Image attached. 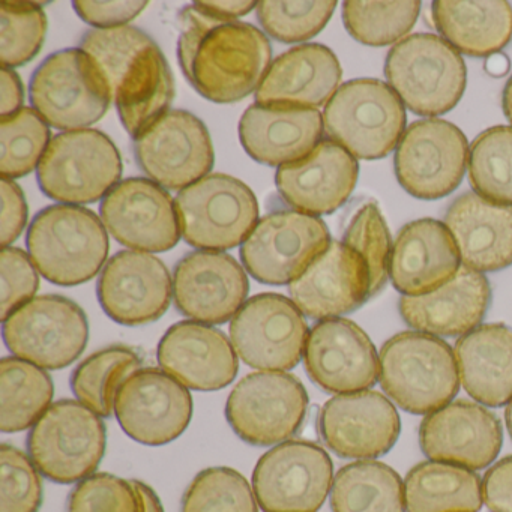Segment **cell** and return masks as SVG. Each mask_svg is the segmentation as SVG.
I'll return each instance as SVG.
<instances>
[{"label": "cell", "mask_w": 512, "mask_h": 512, "mask_svg": "<svg viewBox=\"0 0 512 512\" xmlns=\"http://www.w3.org/2000/svg\"><path fill=\"white\" fill-rule=\"evenodd\" d=\"M158 362L167 374L196 391L226 388L238 374L229 338L205 323L179 322L161 338Z\"/></svg>", "instance_id": "obj_27"}, {"label": "cell", "mask_w": 512, "mask_h": 512, "mask_svg": "<svg viewBox=\"0 0 512 512\" xmlns=\"http://www.w3.org/2000/svg\"><path fill=\"white\" fill-rule=\"evenodd\" d=\"M344 244L364 260L370 275L371 296L383 289L389 277L391 236L388 227L374 203L359 209L347 227Z\"/></svg>", "instance_id": "obj_45"}, {"label": "cell", "mask_w": 512, "mask_h": 512, "mask_svg": "<svg viewBox=\"0 0 512 512\" xmlns=\"http://www.w3.org/2000/svg\"><path fill=\"white\" fill-rule=\"evenodd\" d=\"M31 101L50 127L77 131L106 115L112 95L94 61L82 49H67L35 71Z\"/></svg>", "instance_id": "obj_10"}, {"label": "cell", "mask_w": 512, "mask_h": 512, "mask_svg": "<svg viewBox=\"0 0 512 512\" xmlns=\"http://www.w3.org/2000/svg\"><path fill=\"white\" fill-rule=\"evenodd\" d=\"M182 238L202 251L238 247L253 232L259 203L233 176L215 173L182 190L175 200Z\"/></svg>", "instance_id": "obj_9"}, {"label": "cell", "mask_w": 512, "mask_h": 512, "mask_svg": "<svg viewBox=\"0 0 512 512\" xmlns=\"http://www.w3.org/2000/svg\"><path fill=\"white\" fill-rule=\"evenodd\" d=\"M25 101V89L16 71L8 67L0 70V116L2 119L19 113Z\"/></svg>", "instance_id": "obj_52"}, {"label": "cell", "mask_w": 512, "mask_h": 512, "mask_svg": "<svg viewBox=\"0 0 512 512\" xmlns=\"http://www.w3.org/2000/svg\"><path fill=\"white\" fill-rule=\"evenodd\" d=\"M331 506L334 512H404V485L386 464L356 461L338 470Z\"/></svg>", "instance_id": "obj_36"}, {"label": "cell", "mask_w": 512, "mask_h": 512, "mask_svg": "<svg viewBox=\"0 0 512 512\" xmlns=\"http://www.w3.org/2000/svg\"><path fill=\"white\" fill-rule=\"evenodd\" d=\"M308 395L292 374L253 373L230 392L226 416L235 433L254 446H271L298 433Z\"/></svg>", "instance_id": "obj_15"}, {"label": "cell", "mask_w": 512, "mask_h": 512, "mask_svg": "<svg viewBox=\"0 0 512 512\" xmlns=\"http://www.w3.org/2000/svg\"><path fill=\"white\" fill-rule=\"evenodd\" d=\"M139 370H142V361L134 350L109 347L89 356L77 367L71 386L80 403L107 418L115 412L119 389Z\"/></svg>", "instance_id": "obj_38"}, {"label": "cell", "mask_w": 512, "mask_h": 512, "mask_svg": "<svg viewBox=\"0 0 512 512\" xmlns=\"http://www.w3.org/2000/svg\"><path fill=\"white\" fill-rule=\"evenodd\" d=\"M28 254L20 248L7 247L0 253V319L7 320L40 287V277Z\"/></svg>", "instance_id": "obj_48"}, {"label": "cell", "mask_w": 512, "mask_h": 512, "mask_svg": "<svg viewBox=\"0 0 512 512\" xmlns=\"http://www.w3.org/2000/svg\"><path fill=\"white\" fill-rule=\"evenodd\" d=\"M235 352L248 367L286 371L305 352L308 325L295 302L277 293L248 299L230 322Z\"/></svg>", "instance_id": "obj_16"}, {"label": "cell", "mask_w": 512, "mask_h": 512, "mask_svg": "<svg viewBox=\"0 0 512 512\" xmlns=\"http://www.w3.org/2000/svg\"><path fill=\"white\" fill-rule=\"evenodd\" d=\"M172 287L169 269L158 257L121 251L101 272L98 299L110 319L125 326H142L166 313Z\"/></svg>", "instance_id": "obj_22"}, {"label": "cell", "mask_w": 512, "mask_h": 512, "mask_svg": "<svg viewBox=\"0 0 512 512\" xmlns=\"http://www.w3.org/2000/svg\"><path fill=\"white\" fill-rule=\"evenodd\" d=\"M469 179L476 193L512 206V128L493 127L476 137L469 151Z\"/></svg>", "instance_id": "obj_39"}, {"label": "cell", "mask_w": 512, "mask_h": 512, "mask_svg": "<svg viewBox=\"0 0 512 512\" xmlns=\"http://www.w3.org/2000/svg\"><path fill=\"white\" fill-rule=\"evenodd\" d=\"M323 130V115L317 109L254 104L242 115L239 139L257 163L284 166L313 152Z\"/></svg>", "instance_id": "obj_29"}, {"label": "cell", "mask_w": 512, "mask_h": 512, "mask_svg": "<svg viewBox=\"0 0 512 512\" xmlns=\"http://www.w3.org/2000/svg\"><path fill=\"white\" fill-rule=\"evenodd\" d=\"M463 388L490 407L512 401V329L499 323L478 326L455 344Z\"/></svg>", "instance_id": "obj_33"}, {"label": "cell", "mask_w": 512, "mask_h": 512, "mask_svg": "<svg viewBox=\"0 0 512 512\" xmlns=\"http://www.w3.org/2000/svg\"><path fill=\"white\" fill-rule=\"evenodd\" d=\"M490 299V283L484 274L463 266L440 289L424 296H403L400 314L415 331L434 337H458L478 328Z\"/></svg>", "instance_id": "obj_30"}, {"label": "cell", "mask_w": 512, "mask_h": 512, "mask_svg": "<svg viewBox=\"0 0 512 512\" xmlns=\"http://www.w3.org/2000/svg\"><path fill=\"white\" fill-rule=\"evenodd\" d=\"M407 512H478L482 482L478 473L442 461H424L404 481Z\"/></svg>", "instance_id": "obj_35"}, {"label": "cell", "mask_w": 512, "mask_h": 512, "mask_svg": "<svg viewBox=\"0 0 512 512\" xmlns=\"http://www.w3.org/2000/svg\"><path fill=\"white\" fill-rule=\"evenodd\" d=\"M499 419L470 401H454L430 413L419 428V443L430 460L470 470L490 466L502 448Z\"/></svg>", "instance_id": "obj_24"}, {"label": "cell", "mask_w": 512, "mask_h": 512, "mask_svg": "<svg viewBox=\"0 0 512 512\" xmlns=\"http://www.w3.org/2000/svg\"><path fill=\"white\" fill-rule=\"evenodd\" d=\"M47 32L46 13L28 2L0 5V62L2 67L28 64L40 53Z\"/></svg>", "instance_id": "obj_43"}, {"label": "cell", "mask_w": 512, "mask_h": 512, "mask_svg": "<svg viewBox=\"0 0 512 512\" xmlns=\"http://www.w3.org/2000/svg\"><path fill=\"white\" fill-rule=\"evenodd\" d=\"M325 221L295 211L263 217L241 247V259L254 280L271 286L295 281L331 244Z\"/></svg>", "instance_id": "obj_12"}, {"label": "cell", "mask_w": 512, "mask_h": 512, "mask_svg": "<svg viewBox=\"0 0 512 512\" xmlns=\"http://www.w3.org/2000/svg\"><path fill=\"white\" fill-rule=\"evenodd\" d=\"M482 497L490 512H512V455L502 458L485 473Z\"/></svg>", "instance_id": "obj_51"}, {"label": "cell", "mask_w": 512, "mask_h": 512, "mask_svg": "<svg viewBox=\"0 0 512 512\" xmlns=\"http://www.w3.org/2000/svg\"><path fill=\"white\" fill-rule=\"evenodd\" d=\"M337 2H259L257 19L274 40L304 43L331 20Z\"/></svg>", "instance_id": "obj_44"}, {"label": "cell", "mask_w": 512, "mask_h": 512, "mask_svg": "<svg viewBox=\"0 0 512 512\" xmlns=\"http://www.w3.org/2000/svg\"><path fill=\"white\" fill-rule=\"evenodd\" d=\"M80 49L106 79L122 125L134 139L148 130L175 98V82L154 40L133 26L92 29Z\"/></svg>", "instance_id": "obj_2"}, {"label": "cell", "mask_w": 512, "mask_h": 512, "mask_svg": "<svg viewBox=\"0 0 512 512\" xmlns=\"http://www.w3.org/2000/svg\"><path fill=\"white\" fill-rule=\"evenodd\" d=\"M467 163L466 136L442 119L413 122L398 142L394 158L401 187L421 200H439L457 190Z\"/></svg>", "instance_id": "obj_14"}, {"label": "cell", "mask_w": 512, "mask_h": 512, "mask_svg": "<svg viewBox=\"0 0 512 512\" xmlns=\"http://www.w3.org/2000/svg\"><path fill=\"white\" fill-rule=\"evenodd\" d=\"M445 226L466 268L482 274L512 265V206L466 193L449 206Z\"/></svg>", "instance_id": "obj_31"}, {"label": "cell", "mask_w": 512, "mask_h": 512, "mask_svg": "<svg viewBox=\"0 0 512 512\" xmlns=\"http://www.w3.org/2000/svg\"><path fill=\"white\" fill-rule=\"evenodd\" d=\"M50 128L34 109L20 110L0 121V175L16 179L40 166L49 148Z\"/></svg>", "instance_id": "obj_41"}, {"label": "cell", "mask_w": 512, "mask_h": 512, "mask_svg": "<svg viewBox=\"0 0 512 512\" xmlns=\"http://www.w3.org/2000/svg\"><path fill=\"white\" fill-rule=\"evenodd\" d=\"M140 169L160 187L185 190L214 167L208 128L193 113L169 110L134 139Z\"/></svg>", "instance_id": "obj_17"}, {"label": "cell", "mask_w": 512, "mask_h": 512, "mask_svg": "<svg viewBox=\"0 0 512 512\" xmlns=\"http://www.w3.org/2000/svg\"><path fill=\"white\" fill-rule=\"evenodd\" d=\"M334 484V466L325 449L290 440L266 452L253 472L257 503L265 512H317Z\"/></svg>", "instance_id": "obj_13"}, {"label": "cell", "mask_w": 512, "mask_h": 512, "mask_svg": "<svg viewBox=\"0 0 512 512\" xmlns=\"http://www.w3.org/2000/svg\"><path fill=\"white\" fill-rule=\"evenodd\" d=\"M100 212L110 235L133 250L163 253L176 247L181 239L172 196L149 179L119 182L104 197Z\"/></svg>", "instance_id": "obj_19"}, {"label": "cell", "mask_w": 512, "mask_h": 512, "mask_svg": "<svg viewBox=\"0 0 512 512\" xmlns=\"http://www.w3.org/2000/svg\"><path fill=\"white\" fill-rule=\"evenodd\" d=\"M122 158L109 136L97 130L67 131L50 142L37 179L56 202L86 205L103 199L121 181Z\"/></svg>", "instance_id": "obj_7"}, {"label": "cell", "mask_w": 512, "mask_h": 512, "mask_svg": "<svg viewBox=\"0 0 512 512\" xmlns=\"http://www.w3.org/2000/svg\"><path fill=\"white\" fill-rule=\"evenodd\" d=\"M115 413L122 430L149 446L178 439L193 416L187 386L157 368L139 370L119 389Z\"/></svg>", "instance_id": "obj_18"}, {"label": "cell", "mask_w": 512, "mask_h": 512, "mask_svg": "<svg viewBox=\"0 0 512 512\" xmlns=\"http://www.w3.org/2000/svg\"><path fill=\"white\" fill-rule=\"evenodd\" d=\"M244 268L229 254L194 251L176 265V308L193 320L221 325L235 317L248 295Z\"/></svg>", "instance_id": "obj_23"}, {"label": "cell", "mask_w": 512, "mask_h": 512, "mask_svg": "<svg viewBox=\"0 0 512 512\" xmlns=\"http://www.w3.org/2000/svg\"><path fill=\"white\" fill-rule=\"evenodd\" d=\"M505 418L506 425H508L509 434H511L512 437V401L508 404V407H506Z\"/></svg>", "instance_id": "obj_57"}, {"label": "cell", "mask_w": 512, "mask_h": 512, "mask_svg": "<svg viewBox=\"0 0 512 512\" xmlns=\"http://www.w3.org/2000/svg\"><path fill=\"white\" fill-rule=\"evenodd\" d=\"M181 512H257L256 494L241 473L211 467L188 485Z\"/></svg>", "instance_id": "obj_42"}, {"label": "cell", "mask_w": 512, "mask_h": 512, "mask_svg": "<svg viewBox=\"0 0 512 512\" xmlns=\"http://www.w3.org/2000/svg\"><path fill=\"white\" fill-rule=\"evenodd\" d=\"M485 70L494 77L505 76L509 71V61L506 59V56L497 53V55L488 58L487 64H485Z\"/></svg>", "instance_id": "obj_55"}, {"label": "cell", "mask_w": 512, "mask_h": 512, "mask_svg": "<svg viewBox=\"0 0 512 512\" xmlns=\"http://www.w3.org/2000/svg\"><path fill=\"white\" fill-rule=\"evenodd\" d=\"M305 370L332 394H352L376 385L380 374L376 347L352 320L326 319L313 326L304 352Z\"/></svg>", "instance_id": "obj_20"}, {"label": "cell", "mask_w": 512, "mask_h": 512, "mask_svg": "<svg viewBox=\"0 0 512 512\" xmlns=\"http://www.w3.org/2000/svg\"><path fill=\"white\" fill-rule=\"evenodd\" d=\"M332 142L361 160H379L397 148L406 131V110L391 86L380 80H350L337 89L323 112Z\"/></svg>", "instance_id": "obj_6"}, {"label": "cell", "mask_w": 512, "mask_h": 512, "mask_svg": "<svg viewBox=\"0 0 512 512\" xmlns=\"http://www.w3.org/2000/svg\"><path fill=\"white\" fill-rule=\"evenodd\" d=\"M502 104L503 112H505L506 118L512 125V76L506 83L505 89H503Z\"/></svg>", "instance_id": "obj_56"}, {"label": "cell", "mask_w": 512, "mask_h": 512, "mask_svg": "<svg viewBox=\"0 0 512 512\" xmlns=\"http://www.w3.org/2000/svg\"><path fill=\"white\" fill-rule=\"evenodd\" d=\"M380 385L401 409L430 415L457 395L460 374L451 347L424 332H401L380 350Z\"/></svg>", "instance_id": "obj_3"}, {"label": "cell", "mask_w": 512, "mask_h": 512, "mask_svg": "<svg viewBox=\"0 0 512 512\" xmlns=\"http://www.w3.org/2000/svg\"><path fill=\"white\" fill-rule=\"evenodd\" d=\"M148 2H74L83 22L97 29L119 28L136 19Z\"/></svg>", "instance_id": "obj_49"}, {"label": "cell", "mask_w": 512, "mask_h": 512, "mask_svg": "<svg viewBox=\"0 0 512 512\" xmlns=\"http://www.w3.org/2000/svg\"><path fill=\"white\" fill-rule=\"evenodd\" d=\"M88 338L85 311L64 296H38L4 322L5 344L13 355L47 370L73 364Z\"/></svg>", "instance_id": "obj_11"}, {"label": "cell", "mask_w": 512, "mask_h": 512, "mask_svg": "<svg viewBox=\"0 0 512 512\" xmlns=\"http://www.w3.org/2000/svg\"><path fill=\"white\" fill-rule=\"evenodd\" d=\"M2 220H0V244L7 248L25 229L28 221V205L22 188L13 179L2 178Z\"/></svg>", "instance_id": "obj_50"}, {"label": "cell", "mask_w": 512, "mask_h": 512, "mask_svg": "<svg viewBox=\"0 0 512 512\" xmlns=\"http://www.w3.org/2000/svg\"><path fill=\"white\" fill-rule=\"evenodd\" d=\"M433 20L445 41L473 58L497 55L512 38V8L503 0H439L433 4Z\"/></svg>", "instance_id": "obj_34"}, {"label": "cell", "mask_w": 512, "mask_h": 512, "mask_svg": "<svg viewBox=\"0 0 512 512\" xmlns=\"http://www.w3.org/2000/svg\"><path fill=\"white\" fill-rule=\"evenodd\" d=\"M203 5L221 16L232 17V19L245 16L257 7L256 2H203Z\"/></svg>", "instance_id": "obj_53"}, {"label": "cell", "mask_w": 512, "mask_h": 512, "mask_svg": "<svg viewBox=\"0 0 512 512\" xmlns=\"http://www.w3.org/2000/svg\"><path fill=\"white\" fill-rule=\"evenodd\" d=\"M337 56L322 44H302L283 53L269 67L256 92L260 106L316 109L328 104L341 80Z\"/></svg>", "instance_id": "obj_32"}, {"label": "cell", "mask_w": 512, "mask_h": 512, "mask_svg": "<svg viewBox=\"0 0 512 512\" xmlns=\"http://www.w3.org/2000/svg\"><path fill=\"white\" fill-rule=\"evenodd\" d=\"M358 161L332 140L313 152L278 167L275 184L283 199L302 214L328 215L340 209L358 182Z\"/></svg>", "instance_id": "obj_26"}, {"label": "cell", "mask_w": 512, "mask_h": 512, "mask_svg": "<svg viewBox=\"0 0 512 512\" xmlns=\"http://www.w3.org/2000/svg\"><path fill=\"white\" fill-rule=\"evenodd\" d=\"M421 2H344L343 22L358 43L389 46L409 34L416 25Z\"/></svg>", "instance_id": "obj_40"}, {"label": "cell", "mask_w": 512, "mask_h": 512, "mask_svg": "<svg viewBox=\"0 0 512 512\" xmlns=\"http://www.w3.org/2000/svg\"><path fill=\"white\" fill-rule=\"evenodd\" d=\"M106 442V427L97 413L79 401L61 400L38 419L28 449L38 472L58 484H74L94 475Z\"/></svg>", "instance_id": "obj_8"}, {"label": "cell", "mask_w": 512, "mask_h": 512, "mask_svg": "<svg viewBox=\"0 0 512 512\" xmlns=\"http://www.w3.org/2000/svg\"><path fill=\"white\" fill-rule=\"evenodd\" d=\"M67 512H140V497L133 481L95 473L74 488Z\"/></svg>", "instance_id": "obj_47"}, {"label": "cell", "mask_w": 512, "mask_h": 512, "mask_svg": "<svg viewBox=\"0 0 512 512\" xmlns=\"http://www.w3.org/2000/svg\"><path fill=\"white\" fill-rule=\"evenodd\" d=\"M385 76L410 112L442 116L463 97L467 71L460 53L448 41L433 34H415L389 50Z\"/></svg>", "instance_id": "obj_5"}, {"label": "cell", "mask_w": 512, "mask_h": 512, "mask_svg": "<svg viewBox=\"0 0 512 512\" xmlns=\"http://www.w3.org/2000/svg\"><path fill=\"white\" fill-rule=\"evenodd\" d=\"M319 430L326 446L340 457L370 460L391 451L401 424L385 395L365 389L331 398L320 412Z\"/></svg>", "instance_id": "obj_21"}, {"label": "cell", "mask_w": 512, "mask_h": 512, "mask_svg": "<svg viewBox=\"0 0 512 512\" xmlns=\"http://www.w3.org/2000/svg\"><path fill=\"white\" fill-rule=\"evenodd\" d=\"M137 493L140 497V512H164L163 505L158 499L155 491L149 485L140 481H133Z\"/></svg>", "instance_id": "obj_54"}, {"label": "cell", "mask_w": 512, "mask_h": 512, "mask_svg": "<svg viewBox=\"0 0 512 512\" xmlns=\"http://www.w3.org/2000/svg\"><path fill=\"white\" fill-rule=\"evenodd\" d=\"M460 262L457 245L445 223L424 218L407 224L398 233L389 277L404 296H424L451 281Z\"/></svg>", "instance_id": "obj_28"}, {"label": "cell", "mask_w": 512, "mask_h": 512, "mask_svg": "<svg viewBox=\"0 0 512 512\" xmlns=\"http://www.w3.org/2000/svg\"><path fill=\"white\" fill-rule=\"evenodd\" d=\"M32 262L46 280L77 286L92 280L106 263L110 242L100 218L82 206L43 209L28 232Z\"/></svg>", "instance_id": "obj_4"}, {"label": "cell", "mask_w": 512, "mask_h": 512, "mask_svg": "<svg viewBox=\"0 0 512 512\" xmlns=\"http://www.w3.org/2000/svg\"><path fill=\"white\" fill-rule=\"evenodd\" d=\"M55 388L46 371L19 358L0 362V430L17 433L37 424Z\"/></svg>", "instance_id": "obj_37"}, {"label": "cell", "mask_w": 512, "mask_h": 512, "mask_svg": "<svg viewBox=\"0 0 512 512\" xmlns=\"http://www.w3.org/2000/svg\"><path fill=\"white\" fill-rule=\"evenodd\" d=\"M178 58L190 85L206 100L232 104L260 88L271 43L256 26L221 16L196 2L179 16Z\"/></svg>", "instance_id": "obj_1"}, {"label": "cell", "mask_w": 512, "mask_h": 512, "mask_svg": "<svg viewBox=\"0 0 512 512\" xmlns=\"http://www.w3.org/2000/svg\"><path fill=\"white\" fill-rule=\"evenodd\" d=\"M34 461L16 446L0 448V512H38L43 482Z\"/></svg>", "instance_id": "obj_46"}, {"label": "cell", "mask_w": 512, "mask_h": 512, "mask_svg": "<svg viewBox=\"0 0 512 512\" xmlns=\"http://www.w3.org/2000/svg\"><path fill=\"white\" fill-rule=\"evenodd\" d=\"M289 290L305 316L337 319L370 298V275L358 253L344 242L332 241L304 274L289 284Z\"/></svg>", "instance_id": "obj_25"}]
</instances>
